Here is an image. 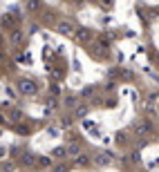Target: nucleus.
Wrapping results in <instances>:
<instances>
[{"label": "nucleus", "mask_w": 159, "mask_h": 172, "mask_svg": "<svg viewBox=\"0 0 159 172\" xmlns=\"http://www.w3.org/2000/svg\"><path fill=\"white\" fill-rule=\"evenodd\" d=\"M18 87L23 90V94H36V85L29 83V81H20V83H18Z\"/></svg>", "instance_id": "nucleus-1"}, {"label": "nucleus", "mask_w": 159, "mask_h": 172, "mask_svg": "<svg viewBox=\"0 0 159 172\" xmlns=\"http://www.w3.org/2000/svg\"><path fill=\"white\" fill-rule=\"evenodd\" d=\"M56 29L61 31V34L70 36V34H72V31H74V27H72V22H65V20H63V22H58V25H56Z\"/></svg>", "instance_id": "nucleus-2"}, {"label": "nucleus", "mask_w": 159, "mask_h": 172, "mask_svg": "<svg viewBox=\"0 0 159 172\" xmlns=\"http://www.w3.org/2000/svg\"><path fill=\"white\" fill-rule=\"evenodd\" d=\"M97 163L99 165H110V154H97Z\"/></svg>", "instance_id": "nucleus-3"}, {"label": "nucleus", "mask_w": 159, "mask_h": 172, "mask_svg": "<svg viewBox=\"0 0 159 172\" xmlns=\"http://www.w3.org/2000/svg\"><path fill=\"white\" fill-rule=\"evenodd\" d=\"M90 38H92V31L90 29H81L78 31V40H90Z\"/></svg>", "instance_id": "nucleus-4"}, {"label": "nucleus", "mask_w": 159, "mask_h": 172, "mask_svg": "<svg viewBox=\"0 0 159 172\" xmlns=\"http://www.w3.org/2000/svg\"><path fill=\"white\" fill-rule=\"evenodd\" d=\"M78 152H81V145H70L67 147V154H70V157H76Z\"/></svg>", "instance_id": "nucleus-5"}, {"label": "nucleus", "mask_w": 159, "mask_h": 172, "mask_svg": "<svg viewBox=\"0 0 159 172\" xmlns=\"http://www.w3.org/2000/svg\"><path fill=\"white\" fill-rule=\"evenodd\" d=\"M38 163H41L43 168H47V165H52V159L49 157H41V159H38Z\"/></svg>", "instance_id": "nucleus-6"}, {"label": "nucleus", "mask_w": 159, "mask_h": 172, "mask_svg": "<svg viewBox=\"0 0 159 172\" xmlns=\"http://www.w3.org/2000/svg\"><path fill=\"white\" fill-rule=\"evenodd\" d=\"M83 114H87V105H78V110H76V116H83Z\"/></svg>", "instance_id": "nucleus-7"}, {"label": "nucleus", "mask_w": 159, "mask_h": 172, "mask_svg": "<svg viewBox=\"0 0 159 172\" xmlns=\"http://www.w3.org/2000/svg\"><path fill=\"white\" fill-rule=\"evenodd\" d=\"M23 163H27V165H29V163H34V157H29V154H23Z\"/></svg>", "instance_id": "nucleus-8"}, {"label": "nucleus", "mask_w": 159, "mask_h": 172, "mask_svg": "<svg viewBox=\"0 0 159 172\" xmlns=\"http://www.w3.org/2000/svg\"><path fill=\"white\" fill-rule=\"evenodd\" d=\"M76 165H87V157H78L76 159Z\"/></svg>", "instance_id": "nucleus-9"}, {"label": "nucleus", "mask_w": 159, "mask_h": 172, "mask_svg": "<svg viewBox=\"0 0 159 172\" xmlns=\"http://www.w3.org/2000/svg\"><path fill=\"white\" fill-rule=\"evenodd\" d=\"M81 94H83V96H90V94H92V87H85V90H83Z\"/></svg>", "instance_id": "nucleus-10"}, {"label": "nucleus", "mask_w": 159, "mask_h": 172, "mask_svg": "<svg viewBox=\"0 0 159 172\" xmlns=\"http://www.w3.org/2000/svg\"><path fill=\"white\" fill-rule=\"evenodd\" d=\"M54 172H65V165H54Z\"/></svg>", "instance_id": "nucleus-11"}, {"label": "nucleus", "mask_w": 159, "mask_h": 172, "mask_svg": "<svg viewBox=\"0 0 159 172\" xmlns=\"http://www.w3.org/2000/svg\"><path fill=\"white\" fill-rule=\"evenodd\" d=\"M0 61H2V54H0Z\"/></svg>", "instance_id": "nucleus-12"}]
</instances>
